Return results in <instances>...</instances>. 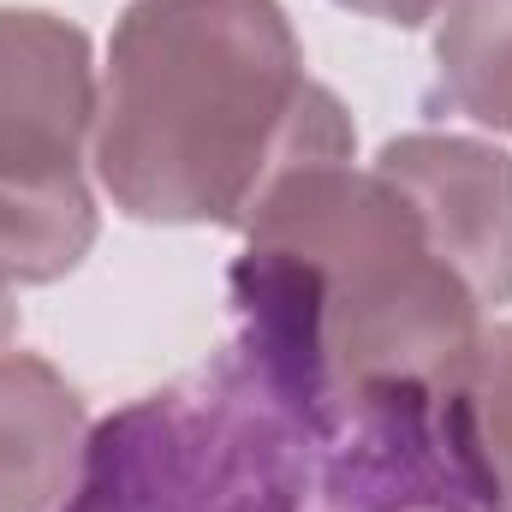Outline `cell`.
Returning <instances> with one entry per match:
<instances>
[{"label": "cell", "mask_w": 512, "mask_h": 512, "mask_svg": "<svg viewBox=\"0 0 512 512\" xmlns=\"http://www.w3.org/2000/svg\"><path fill=\"white\" fill-rule=\"evenodd\" d=\"M233 304L251 376L316 447L423 429L429 399L483 334L477 292L435 256L352 137L304 149L251 209Z\"/></svg>", "instance_id": "1"}, {"label": "cell", "mask_w": 512, "mask_h": 512, "mask_svg": "<svg viewBox=\"0 0 512 512\" xmlns=\"http://www.w3.org/2000/svg\"><path fill=\"white\" fill-rule=\"evenodd\" d=\"M352 137L280 0H137L96 90V179L131 221L245 227L316 143Z\"/></svg>", "instance_id": "2"}, {"label": "cell", "mask_w": 512, "mask_h": 512, "mask_svg": "<svg viewBox=\"0 0 512 512\" xmlns=\"http://www.w3.org/2000/svg\"><path fill=\"white\" fill-rule=\"evenodd\" d=\"M66 512H328L304 423L239 370L161 387L90 435Z\"/></svg>", "instance_id": "3"}, {"label": "cell", "mask_w": 512, "mask_h": 512, "mask_svg": "<svg viewBox=\"0 0 512 512\" xmlns=\"http://www.w3.org/2000/svg\"><path fill=\"white\" fill-rule=\"evenodd\" d=\"M96 90L78 24L0 6V286H48L96 245Z\"/></svg>", "instance_id": "4"}, {"label": "cell", "mask_w": 512, "mask_h": 512, "mask_svg": "<svg viewBox=\"0 0 512 512\" xmlns=\"http://www.w3.org/2000/svg\"><path fill=\"white\" fill-rule=\"evenodd\" d=\"M376 173L411 209L435 256L477 292L512 304V155L483 137L411 131L376 155Z\"/></svg>", "instance_id": "5"}, {"label": "cell", "mask_w": 512, "mask_h": 512, "mask_svg": "<svg viewBox=\"0 0 512 512\" xmlns=\"http://www.w3.org/2000/svg\"><path fill=\"white\" fill-rule=\"evenodd\" d=\"M90 417L36 352H0V512H66L84 477Z\"/></svg>", "instance_id": "6"}, {"label": "cell", "mask_w": 512, "mask_h": 512, "mask_svg": "<svg viewBox=\"0 0 512 512\" xmlns=\"http://www.w3.org/2000/svg\"><path fill=\"white\" fill-rule=\"evenodd\" d=\"M441 477L477 512H512V316L483 322L423 417Z\"/></svg>", "instance_id": "7"}, {"label": "cell", "mask_w": 512, "mask_h": 512, "mask_svg": "<svg viewBox=\"0 0 512 512\" xmlns=\"http://www.w3.org/2000/svg\"><path fill=\"white\" fill-rule=\"evenodd\" d=\"M441 96L489 131H512V0H447L435 24Z\"/></svg>", "instance_id": "8"}, {"label": "cell", "mask_w": 512, "mask_h": 512, "mask_svg": "<svg viewBox=\"0 0 512 512\" xmlns=\"http://www.w3.org/2000/svg\"><path fill=\"white\" fill-rule=\"evenodd\" d=\"M328 512H477L429 459V447L322 453Z\"/></svg>", "instance_id": "9"}, {"label": "cell", "mask_w": 512, "mask_h": 512, "mask_svg": "<svg viewBox=\"0 0 512 512\" xmlns=\"http://www.w3.org/2000/svg\"><path fill=\"white\" fill-rule=\"evenodd\" d=\"M340 6H352V12H364V18H376V24L417 30V24H423V18H435L447 0H340Z\"/></svg>", "instance_id": "10"}, {"label": "cell", "mask_w": 512, "mask_h": 512, "mask_svg": "<svg viewBox=\"0 0 512 512\" xmlns=\"http://www.w3.org/2000/svg\"><path fill=\"white\" fill-rule=\"evenodd\" d=\"M12 334H18V310H12V298H6V286H0V352H6Z\"/></svg>", "instance_id": "11"}]
</instances>
